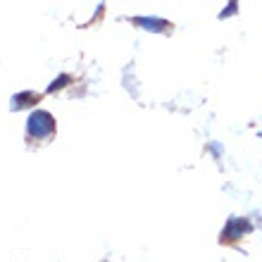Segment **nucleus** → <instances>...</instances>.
Returning <instances> with one entry per match:
<instances>
[{
    "mask_svg": "<svg viewBox=\"0 0 262 262\" xmlns=\"http://www.w3.org/2000/svg\"><path fill=\"white\" fill-rule=\"evenodd\" d=\"M27 131L31 138H46L55 131V119H53L50 112L36 110V112H31V117L27 119Z\"/></svg>",
    "mask_w": 262,
    "mask_h": 262,
    "instance_id": "obj_1",
    "label": "nucleus"
},
{
    "mask_svg": "<svg viewBox=\"0 0 262 262\" xmlns=\"http://www.w3.org/2000/svg\"><path fill=\"white\" fill-rule=\"evenodd\" d=\"M248 231H253V224H250L246 217H231L227 222V227L222 231V241H238L241 236H246Z\"/></svg>",
    "mask_w": 262,
    "mask_h": 262,
    "instance_id": "obj_2",
    "label": "nucleus"
},
{
    "mask_svg": "<svg viewBox=\"0 0 262 262\" xmlns=\"http://www.w3.org/2000/svg\"><path fill=\"white\" fill-rule=\"evenodd\" d=\"M38 100V93H31V91H27V93H19V96L12 98V110H21V107H29L31 103H36Z\"/></svg>",
    "mask_w": 262,
    "mask_h": 262,
    "instance_id": "obj_3",
    "label": "nucleus"
},
{
    "mask_svg": "<svg viewBox=\"0 0 262 262\" xmlns=\"http://www.w3.org/2000/svg\"><path fill=\"white\" fill-rule=\"evenodd\" d=\"M136 24H143V29H152V31H162L167 27V21L162 19H148V17H136Z\"/></svg>",
    "mask_w": 262,
    "mask_h": 262,
    "instance_id": "obj_4",
    "label": "nucleus"
},
{
    "mask_svg": "<svg viewBox=\"0 0 262 262\" xmlns=\"http://www.w3.org/2000/svg\"><path fill=\"white\" fill-rule=\"evenodd\" d=\"M67 83H69V76H67V74H62V76H57L55 81L50 83V86H48V91H50V93H53V91H60V89H64Z\"/></svg>",
    "mask_w": 262,
    "mask_h": 262,
    "instance_id": "obj_5",
    "label": "nucleus"
}]
</instances>
